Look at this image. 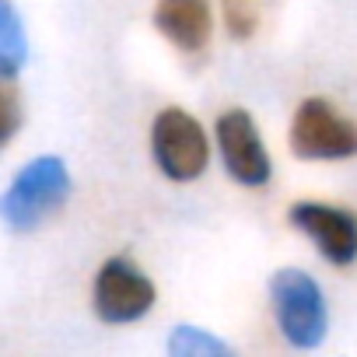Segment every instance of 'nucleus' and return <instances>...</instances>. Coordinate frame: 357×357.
<instances>
[{"instance_id":"f257e3e1","label":"nucleus","mask_w":357,"mask_h":357,"mask_svg":"<svg viewBox=\"0 0 357 357\" xmlns=\"http://www.w3.org/2000/svg\"><path fill=\"white\" fill-rule=\"evenodd\" d=\"M70 197V172L60 158L43 154L32 158L15 178L8 193L0 197V218L15 231L39 228L50 214H56Z\"/></svg>"},{"instance_id":"f03ea898","label":"nucleus","mask_w":357,"mask_h":357,"mask_svg":"<svg viewBox=\"0 0 357 357\" xmlns=\"http://www.w3.org/2000/svg\"><path fill=\"white\" fill-rule=\"evenodd\" d=\"M270 301L277 312V326L284 333V340L298 350H312L326 340V298L322 287L315 284V277H308L305 270H277L270 280Z\"/></svg>"},{"instance_id":"7ed1b4c3","label":"nucleus","mask_w":357,"mask_h":357,"mask_svg":"<svg viewBox=\"0 0 357 357\" xmlns=\"http://www.w3.org/2000/svg\"><path fill=\"white\" fill-rule=\"evenodd\" d=\"M151 151H154L158 168L172 183H190L211 161V144H207L204 126L183 109H165L154 116Z\"/></svg>"},{"instance_id":"20e7f679","label":"nucleus","mask_w":357,"mask_h":357,"mask_svg":"<svg viewBox=\"0 0 357 357\" xmlns=\"http://www.w3.org/2000/svg\"><path fill=\"white\" fill-rule=\"evenodd\" d=\"M291 151L305 161H343L357 154V130L326 98H308L294 112Z\"/></svg>"},{"instance_id":"39448f33","label":"nucleus","mask_w":357,"mask_h":357,"mask_svg":"<svg viewBox=\"0 0 357 357\" xmlns=\"http://www.w3.org/2000/svg\"><path fill=\"white\" fill-rule=\"evenodd\" d=\"M151 305H154V284L137 263L123 256L102 263L95 277V312L102 322L109 326L137 322L151 312Z\"/></svg>"},{"instance_id":"423d86ee","label":"nucleus","mask_w":357,"mask_h":357,"mask_svg":"<svg viewBox=\"0 0 357 357\" xmlns=\"http://www.w3.org/2000/svg\"><path fill=\"white\" fill-rule=\"evenodd\" d=\"M218 147H221V161L235 183H242L249 190H259L270 183L273 165H270L263 137L256 130V119L245 109H231L218 119Z\"/></svg>"},{"instance_id":"0eeeda50","label":"nucleus","mask_w":357,"mask_h":357,"mask_svg":"<svg viewBox=\"0 0 357 357\" xmlns=\"http://www.w3.org/2000/svg\"><path fill=\"white\" fill-rule=\"evenodd\" d=\"M287 218L298 231H305L315 242L322 259H329L333 266H350L357 259V221L350 211L305 200V204H294Z\"/></svg>"},{"instance_id":"6e6552de","label":"nucleus","mask_w":357,"mask_h":357,"mask_svg":"<svg viewBox=\"0 0 357 357\" xmlns=\"http://www.w3.org/2000/svg\"><path fill=\"white\" fill-rule=\"evenodd\" d=\"M154 25L178 50L197 53L211 43V32H214L211 0H158Z\"/></svg>"},{"instance_id":"1a4fd4ad","label":"nucleus","mask_w":357,"mask_h":357,"mask_svg":"<svg viewBox=\"0 0 357 357\" xmlns=\"http://www.w3.org/2000/svg\"><path fill=\"white\" fill-rule=\"evenodd\" d=\"M25 56H29L25 25L11 0H0V77L11 81L25 67Z\"/></svg>"},{"instance_id":"9d476101","label":"nucleus","mask_w":357,"mask_h":357,"mask_svg":"<svg viewBox=\"0 0 357 357\" xmlns=\"http://www.w3.org/2000/svg\"><path fill=\"white\" fill-rule=\"evenodd\" d=\"M168 357H235V350L200 326H175L168 336Z\"/></svg>"},{"instance_id":"9b49d317","label":"nucleus","mask_w":357,"mask_h":357,"mask_svg":"<svg viewBox=\"0 0 357 357\" xmlns=\"http://www.w3.org/2000/svg\"><path fill=\"white\" fill-rule=\"evenodd\" d=\"M18 126H22V98L11 81L0 77V147L15 137Z\"/></svg>"},{"instance_id":"f8f14e48","label":"nucleus","mask_w":357,"mask_h":357,"mask_svg":"<svg viewBox=\"0 0 357 357\" xmlns=\"http://www.w3.org/2000/svg\"><path fill=\"white\" fill-rule=\"evenodd\" d=\"M225 25L235 39H249L256 32V11L245 0H225Z\"/></svg>"}]
</instances>
